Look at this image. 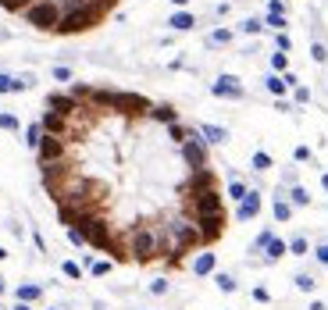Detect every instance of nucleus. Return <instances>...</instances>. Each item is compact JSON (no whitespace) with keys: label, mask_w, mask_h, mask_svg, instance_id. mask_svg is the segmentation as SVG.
Returning a JSON list of instances; mask_svg holds the SVG:
<instances>
[{"label":"nucleus","mask_w":328,"mask_h":310,"mask_svg":"<svg viewBox=\"0 0 328 310\" xmlns=\"http://www.w3.org/2000/svg\"><path fill=\"white\" fill-rule=\"evenodd\" d=\"M7 89H22V82H14V78L0 75V93H7Z\"/></svg>","instance_id":"nucleus-20"},{"label":"nucleus","mask_w":328,"mask_h":310,"mask_svg":"<svg viewBox=\"0 0 328 310\" xmlns=\"http://www.w3.org/2000/svg\"><path fill=\"white\" fill-rule=\"evenodd\" d=\"M260 214V193H246L243 200H239V211H236V218L239 221H253Z\"/></svg>","instance_id":"nucleus-2"},{"label":"nucleus","mask_w":328,"mask_h":310,"mask_svg":"<svg viewBox=\"0 0 328 310\" xmlns=\"http://www.w3.org/2000/svg\"><path fill=\"white\" fill-rule=\"evenodd\" d=\"M311 54H314V61H325V57H328V50L321 47V43H314V47H311Z\"/></svg>","instance_id":"nucleus-25"},{"label":"nucleus","mask_w":328,"mask_h":310,"mask_svg":"<svg viewBox=\"0 0 328 310\" xmlns=\"http://www.w3.org/2000/svg\"><path fill=\"white\" fill-rule=\"evenodd\" d=\"M275 218H278V221H289V218H293V207H289L285 200H275Z\"/></svg>","instance_id":"nucleus-9"},{"label":"nucleus","mask_w":328,"mask_h":310,"mask_svg":"<svg viewBox=\"0 0 328 310\" xmlns=\"http://www.w3.org/2000/svg\"><path fill=\"white\" fill-rule=\"evenodd\" d=\"M65 275H72V278H82V271H79V264H65Z\"/></svg>","instance_id":"nucleus-26"},{"label":"nucleus","mask_w":328,"mask_h":310,"mask_svg":"<svg viewBox=\"0 0 328 310\" xmlns=\"http://www.w3.org/2000/svg\"><path fill=\"white\" fill-rule=\"evenodd\" d=\"M268 89H271L275 96H282V93H285L289 86H285V78H278V75H268Z\"/></svg>","instance_id":"nucleus-10"},{"label":"nucleus","mask_w":328,"mask_h":310,"mask_svg":"<svg viewBox=\"0 0 328 310\" xmlns=\"http://www.w3.org/2000/svg\"><path fill=\"white\" fill-rule=\"evenodd\" d=\"M271 68H275V72H285V68H289L285 54H275V57H271Z\"/></svg>","instance_id":"nucleus-17"},{"label":"nucleus","mask_w":328,"mask_h":310,"mask_svg":"<svg viewBox=\"0 0 328 310\" xmlns=\"http://www.w3.org/2000/svg\"><path fill=\"white\" fill-rule=\"evenodd\" d=\"M314 257H318V264H325V267H328V242L314 246Z\"/></svg>","instance_id":"nucleus-19"},{"label":"nucleus","mask_w":328,"mask_h":310,"mask_svg":"<svg viewBox=\"0 0 328 310\" xmlns=\"http://www.w3.org/2000/svg\"><path fill=\"white\" fill-rule=\"evenodd\" d=\"M54 75L61 78V82H68V78H72V72H68V68H54Z\"/></svg>","instance_id":"nucleus-27"},{"label":"nucleus","mask_w":328,"mask_h":310,"mask_svg":"<svg viewBox=\"0 0 328 310\" xmlns=\"http://www.w3.org/2000/svg\"><path fill=\"white\" fill-rule=\"evenodd\" d=\"M268 25L271 29H285V14H268Z\"/></svg>","instance_id":"nucleus-21"},{"label":"nucleus","mask_w":328,"mask_h":310,"mask_svg":"<svg viewBox=\"0 0 328 310\" xmlns=\"http://www.w3.org/2000/svg\"><path fill=\"white\" fill-rule=\"evenodd\" d=\"M0 129H18V118L14 114H0Z\"/></svg>","instance_id":"nucleus-24"},{"label":"nucleus","mask_w":328,"mask_h":310,"mask_svg":"<svg viewBox=\"0 0 328 310\" xmlns=\"http://www.w3.org/2000/svg\"><path fill=\"white\" fill-rule=\"evenodd\" d=\"M39 136H43V129H39V121H32L29 129H25V143L36 150V143H39Z\"/></svg>","instance_id":"nucleus-8"},{"label":"nucleus","mask_w":328,"mask_h":310,"mask_svg":"<svg viewBox=\"0 0 328 310\" xmlns=\"http://www.w3.org/2000/svg\"><path fill=\"white\" fill-rule=\"evenodd\" d=\"M14 310H32V307H25V303H18V307H14Z\"/></svg>","instance_id":"nucleus-30"},{"label":"nucleus","mask_w":328,"mask_h":310,"mask_svg":"<svg viewBox=\"0 0 328 310\" xmlns=\"http://www.w3.org/2000/svg\"><path fill=\"white\" fill-rule=\"evenodd\" d=\"M200 136H203L207 143H221V139H225V129H218V125H203Z\"/></svg>","instance_id":"nucleus-6"},{"label":"nucleus","mask_w":328,"mask_h":310,"mask_svg":"<svg viewBox=\"0 0 328 310\" xmlns=\"http://www.w3.org/2000/svg\"><path fill=\"white\" fill-rule=\"evenodd\" d=\"M18 296H22V300H39V285H22Z\"/></svg>","instance_id":"nucleus-15"},{"label":"nucleus","mask_w":328,"mask_h":310,"mask_svg":"<svg viewBox=\"0 0 328 310\" xmlns=\"http://www.w3.org/2000/svg\"><path fill=\"white\" fill-rule=\"evenodd\" d=\"M293 93H296V100H300V104H307V100H311V89H307V86H293Z\"/></svg>","instance_id":"nucleus-23"},{"label":"nucleus","mask_w":328,"mask_h":310,"mask_svg":"<svg viewBox=\"0 0 328 310\" xmlns=\"http://www.w3.org/2000/svg\"><path fill=\"white\" fill-rule=\"evenodd\" d=\"M193 25H196V18H193L189 11H178V14H171V29H182V32H186V29H193Z\"/></svg>","instance_id":"nucleus-5"},{"label":"nucleus","mask_w":328,"mask_h":310,"mask_svg":"<svg viewBox=\"0 0 328 310\" xmlns=\"http://www.w3.org/2000/svg\"><path fill=\"white\" fill-rule=\"evenodd\" d=\"M293 203H296V207H307V203H311V196H307V189H303V185H296V189H293Z\"/></svg>","instance_id":"nucleus-11"},{"label":"nucleus","mask_w":328,"mask_h":310,"mask_svg":"<svg viewBox=\"0 0 328 310\" xmlns=\"http://www.w3.org/2000/svg\"><path fill=\"white\" fill-rule=\"evenodd\" d=\"M289 250H293V253H296V257H303V253H307V250H311V246H307V239H303V235H296V239H293V242H289Z\"/></svg>","instance_id":"nucleus-12"},{"label":"nucleus","mask_w":328,"mask_h":310,"mask_svg":"<svg viewBox=\"0 0 328 310\" xmlns=\"http://www.w3.org/2000/svg\"><path fill=\"white\" fill-rule=\"evenodd\" d=\"M253 168H257V171H268V168H271V157L268 154H253Z\"/></svg>","instance_id":"nucleus-16"},{"label":"nucleus","mask_w":328,"mask_h":310,"mask_svg":"<svg viewBox=\"0 0 328 310\" xmlns=\"http://www.w3.org/2000/svg\"><path fill=\"white\" fill-rule=\"evenodd\" d=\"M321 185H325V193H328V175H321Z\"/></svg>","instance_id":"nucleus-28"},{"label":"nucleus","mask_w":328,"mask_h":310,"mask_svg":"<svg viewBox=\"0 0 328 310\" xmlns=\"http://www.w3.org/2000/svg\"><path fill=\"white\" fill-rule=\"evenodd\" d=\"M214 264H218V260H214V253H211V250H207V253H196V257H193V264H189V267H193V271H196V275H211V271H214Z\"/></svg>","instance_id":"nucleus-4"},{"label":"nucleus","mask_w":328,"mask_h":310,"mask_svg":"<svg viewBox=\"0 0 328 310\" xmlns=\"http://www.w3.org/2000/svg\"><path fill=\"white\" fill-rule=\"evenodd\" d=\"M214 96H243V86H239V78H232V75H221L218 82H214Z\"/></svg>","instance_id":"nucleus-3"},{"label":"nucleus","mask_w":328,"mask_h":310,"mask_svg":"<svg viewBox=\"0 0 328 310\" xmlns=\"http://www.w3.org/2000/svg\"><path fill=\"white\" fill-rule=\"evenodd\" d=\"M111 267H114V264H111V260H104V257H100V260H93V264H89V271H93V275H107V271H111Z\"/></svg>","instance_id":"nucleus-13"},{"label":"nucleus","mask_w":328,"mask_h":310,"mask_svg":"<svg viewBox=\"0 0 328 310\" xmlns=\"http://www.w3.org/2000/svg\"><path fill=\"white\" fill-rule=\"evenodd\" d=\"M171 4H178V7H186V4H189V0H171Z\"/></svg>","instance_id":"nucleus-29"},{"label":"nucleus","mask_w":328,"mask_h":310,"mask_svg":"<svg viewBox=\"0 0 328 310\" xmlns=\"http://www.w3.org/2000/svg\"><path fill=\"white\" fill-rule=\"evenodd\" d=\"M39 129L61 143L36 168L75 246L114 267L186 271L225 239L232 214L221 175L186 160L182 147L196 129L171 104L72 82L47 96Z\"/></svg>","instance_id":"nucleus-1"},{"label":"nucleus","mask_w":328,"mask_h":310,"mask_svg":"<svg viewBox=\"0 0 328 310\" xmlns=\"http://www.w3.org/2000/svg\"><path fill=\"white\" fill-rule=\"evenodd\" d=\"M218 285H221V293H232V289H236L232 275H218Z\"/></svg>","instance_id":"nucleus-18"},{"label":"nucleus","mask_w":328,"mask_h":310,"mask_svg":"<svg viewBox=\"0 0 328 310\" xmlns=\"http://www.w3.org/2000/svg\"><path fill=\"white\" fill-rule=\"evenodd\" d=\"M282 253H285V242H282L278 235H271V239H268V260H278Z\"/></svg>","instance_id":"nucleus-7"},{"label":"nucleus","mask_w":328,"mask_h":310,"mask_svg":"<svg viewBox=\"0 0 328 310\" xmlns=\"http://www.w3.org/2000/svg\"><path fill=\"white\" fill-rule=\"evenodd\" d=\"M229 39H232V32H229V29H218V32L211 36V43H229Z\"/></svg>","instance_id":"nucleus-22"},{"label":"nucleus","mask_w":328,"mask_h":310,"mask_svg":"<svg viewBox=\"0 0 328 310\" xmlns=\"http://www.w3.org/2000/svg\"><path fill=\"white\" fill-rule=\"evenodd\" d=\"M296 289H300V293H314V278H311V275H300V278H296Z\"/></svg>","instance_id":"nucleus-14"}]
</instances>
